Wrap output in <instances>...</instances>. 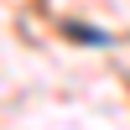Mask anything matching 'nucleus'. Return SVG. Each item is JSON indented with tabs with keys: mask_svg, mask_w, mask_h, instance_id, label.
<instances>
[{
	"mask_svg": "<svg viewBox=\"0 0 130 130\" xmlns=\"http://www.w3.org/2000/svg\"><path fill=\"white\" fill-rule=\"evenodd\" d=\"M78 37H83V42H99V47H104V42H109V31H99V26H78Z\"/></svg>",
	"mask_w": 130,
	"mask_h": 130,
	"instance_id": "1",
	"label": "nucleus"
}]
</instances>
